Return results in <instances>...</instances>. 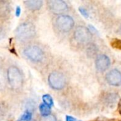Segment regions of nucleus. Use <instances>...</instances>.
I'll return each mask as SVG.
<instances>
[{"label": "nucleus", "mask_w": 121, "mask_h": 121, "mask_svg": "<svg viewBox=\"0 0 121 121\" xmlns=\"http://www.w3.org/2000/svg\"><path fill=\"white\" fill-rule=\"evenodd\" d=\"M14 33L18 41L25 43L35 37L36 34V26L31 22H24L17 26Z\"/></svg>", "instance_id": "obj_1"}, {"label": "nucleus", "mask_w": 121, "mask_h": 121, "mask_svg": "<svg viewBox=\"0 0 121 121\" xmlns=\"http://www.w3.org/2000/svg\"><path fill=\"white\" fill-rule=\"evenodd\" d=\"M6 80L10 87L15 91L19 90L24 85V76L21 71L16 66L11 65L6 71Z\"/></svg>", "instance_id": "obj_2"}, {"label": "nucleus", "mask_w": 121, "mask_h": 121, "mask_svg": "<svg viewBox=\"0 0 121 121\" xmlns=\"http://www.w3.org/2000/svg\"><path fill=\"white\" fill-rule=\"evenodd\" d=\"M23 53L27 59L35 63H39L42 62L45 55L44 50L39 46L36 45L27 46L24 49Z\"/></svg>", "instance_id": "obj_3"}, {"label": "nucleus", "mask_w": 121, "mask_h": 121, "mask_svg": "<svg viewBox=\"0 0 121 121\" xmlns=\"http://www.w3.org/2000/svg\"><path fill=\"white\" fill-rule=\"evenodd\" d=\"M48 82L51 88L59 91L65 88L66 85V79L61 72L55 71L49 74L48 77Z\"/></svg>", "instance_id": "obj_4"}, {"label": "nucleus", "mask_w": 121, "mask_h": 121, "mask_svg": "<svg viewBox=\"0 0 121 121\" xmlns=\"http://www.w3.org/2000/svg\"><path fill=\"white\" fill-rule=\"evenodd\" d=\"M56 25L61 32L68 33L73 28L75 21L71 16L62 14L56 18Z\"/></svg>", "instance_id": "obj_5"}, {"label": "nucleus", "mask_w": 121, "mask_h": 121, "mask_svg": "<svg viewBox=\"0 0 121 121\" xmlns=\"http://www.w3.org/2000/svg\"><path fill=\"white\" fill-rule=\"evenodd\" d=\"M73 38L77 43L88 45L92 40V33L87 27L79 26L73 32Z\"/></svg>", "instance_id": "obj_6"}, {"label": "nucleus", "mask_w": 121, "mask_h": 121, "mask_svg": "<svg viewBox=\"0 0 121 121\" xmlns=\"http://www.w3.org/2000/svg\"><path fill=\"white\" fill-rule=\"evenodd\" d=\"M46 3L50 11L56 15H62L68 9V4L62 0H49Z\"/></svg>", "instance_id": "obj_7"}, {"label": "nucleus", "mask_w": 121, "mask_h": 121, "mask_svg": "<svg viewBox=\"0 0 121 121\" xmlns=\"http://www.w3.org/2000/svg\"><path fill=\"white\" fill-rule=\"evenodd\" d=\"M111 61L110 57L105 55H98L95 60V66L96 69L100 72H104L110 67Z\"/></svg>", "instance_id": "obj_8"}, {"label": "nucleus", "mask_w": 121, "mask_h": 121, "mask_svg": "<svg viewBox=\"0 0 121 121\" xmlns=\"http://www.w3.org/2000/svg\"><path fill=\"white\" fill-rule=\"evenodd\" d=\"M106 81L112 86H121V72L118 69H112L106 74Z\"/></svg>", "instance_id": "obj_9"}, {"label": "nucleus", "mask_w": 121, "mask_h": 121, "mask_svg": "<svg viewBox=\"0 0 121 121\" xmlns=\"http://www.w3.org/2000/svg\"><path fill=\"white\" fill-rule=\"evenodd\" d=\"M11 13L10 3L7 1L0 0V21H6Z\"/></svg>", "instance_id": "obj_10"}, {"label": "nucleus", "mask_w": 121, "mask_h": 121, "mask_svg": "<svg viewBox=\"0 0 121 121\" xmlns=\"http://www.w3.org/2000/svg\"><path fill=\"white\" fill-rule=\"evenodd\" d=\"M24 4L27 9L32 11H36L41 9L44 1L42 0H27L24 1Z\"/></svg>", "instance_id": "obj_11"}, {"label": "nucleus", "mask_w": 121, "mask_h": 121, "mask_svg": "<svg viewBox=\"0 0 121 121\" xmlns=\"http://www.w3.org/2000/svg\"><path fill=\"white\" fill-rule=\"evenodd\" d=\"M98 48L97 45L94 43H90L87 45L86 48V54L89 57H94L98 55Z\"/></svg>", "instance_id": "obj_12"}, {"label": "nucleus", "mask_w": 121, "mask_h": 121, "mask_svg": "<svg viewBox=\"0 0 121 121\" xmlns=\"http://www.w3.org/2000/svg\"><path fill=\"white\" fill-rule=\"evenodd\" d=\"M7 80L5 72L2 69L0 68V91H4L6 87Z\"/></svg>", "instance_id": "obj_13"}, {"label": "nucleus", "mask_w": 121, "mask_h": 121, "mask_svg": "<svg viewBox=\"0 0 121 121\" xmlns=\"http://www.w3.org/2000/svg\"><path fill=\"white\" fill-rule=\"evenodd\" d=\"M118 98V96L116 94L110 93V94H108L106 95L105 101H106V103L107 104L111 105V104H116V103L117 102Z\"/></svg>", "instance_id": "obj_14"}, {"label": "nucleus", "mask_w": 121, "mask_h": 121, "mask_svg": "<svg viewBox=\"0 0 121 121\" xmlns=\"http://www.w3.org/2000/svg\"><path fill=\"white\" fill-rule=\"evenodd\" d=\"M32 117H33V113L31 110L27 109L21 116V117L19 119V121H31L32 119Z\"/></svg>", "instance_id": "obj_15"}, {"label": "nucleus", "mask_w": 121, "mask_h": 121, "mask_svg": "<svg viewBox=\"0 0 121 121\" xmlns=\"http://www.w3.org/2000/svg\"><path fill=\"white\" fill-rule=\"evenodd\" d=\"M39 111L42 116H46L51 114V107L44 104V103L39 106Z\"/></svg>", "instance_id": "obj_16"}, {"label": "nucleus", "mask_w": 121, "mask_h": 121, "mask_svg": "<svg viewBox=\"0 0 121 121\" xmlns=\"http://www.w3.org/2000/svg\"><path fill=\"white\" fill-rule=\"evenodd\" d=\"M42 101H43V102H44V104L47 105L48 106H49L51 108L53 106V98L49 94H44L42 96Z\"/></svg>", "instance_id": "obj_17"}, {"label": "nucleus", "mask_w": 121, "mask_h": 121, "mask_svg": "<svg viewBox=\"0 0 121 121\" xmlns=\"http://www.w3.org/2000/svg\"><path fill=\"white\" fill-rule=\"evenodd\" d=\"M6 115V106L3 102L0 101V121H1Z\"/></svg>", "instance_id": "obj_18"}, {"label": "nucleus", "mask_w": 121, "mask_h": 121, "mask_svg": "<svg viewBox=\"0 0 121 121\" xmlns=\"http://www.w3.org/2000/svg\"><path fill=\"white\" fill-rule=\"evenodd\" d=\"M39 121H56V118L53 115L50 114L46 116H42Z\"/></svg>", "instance_id": "obj_19"}, {"label": "nucleus", "mask_w": 121, "mask_h": 121, "mask_svg": "<svg viewBox=\"0 0 121 121\" xmlns=\"http://www.w3.org/2000/svg\"><path fill=\"white\" fill-rule=\"evenodd\" d=\"M78 10H79V12L81 13V15L83 16H84L85 18H88L89 17V13L86 10V9H85L83 6H81V7L78 8Z\"/></svg>", "instance_id": "obj_20"}, {"label": "nucleus", "mask_w": 121, "mask_h": 121, "mask_svg": "<svg viewBox=\"0 0 121 121\" xmlns=\"http://www.w3.org/2000/svg\"><path fill=\"white\" fill-rule=\"evenodd\" d=\"M21 7L19 6H17L16 7V11H15V15L16 17H19L21 15Z\"/></svg>", "instance_id": "obj_21"}, {"label": "nucleus", "mask_w": 121, "mask_h": 121, "mask_svg": "<svg viewBox=\"0 0 121 121\" xmlns=\"http://www.w3.org/2000/svg\"><path fill=\"white\" fill-rule=\"evenodd\" d=\"M5 35V31L4 30V28L0 26V40H1Z\"/></svg>", "instance_id": "obj_22"}, {"label": "nucleus", "mask_w": 121, "mask_h": 121, "mask_svg": "<svg viewBox=\"0 0 121 121\" xmlns=\"http://www.w3.org/2000/svg\"><path fill=\"white\" fill-rule=\"evenodd\" d=\"M66 121H76V119L71 116H66Z\"/></svg>", "instance_id": "obj_23"}, {"label": "nucleus", "mask_w": 121, "mask_h": 121, "mask_svg": "<svg viewBox=\"0 0 121 121\" xmlns=\"http://www.w3.org/2000/svg\"><path fill=\"white\" fill-rule=\"evenodd\" d=\"M117 33H118V35H121V25L118 27V30H117Z\"/></svg>", "instance_id": "obj_24"}, {"label": "nucleus", "mask_w": 121, "mask_h": 121, "mask_svg": "<svg viewBox=\"0 0 121 121\" xmlns=\"http://www.w3.org/2000/svg\"></svg>", "instance_id": "obj_25"}]
</instances>
